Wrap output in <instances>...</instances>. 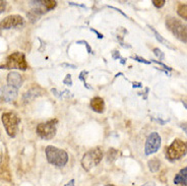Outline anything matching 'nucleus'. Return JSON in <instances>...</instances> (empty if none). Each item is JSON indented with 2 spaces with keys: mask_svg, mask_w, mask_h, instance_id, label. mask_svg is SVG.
Instances as JSON below:
<instances>
[{
  "mask_svg": "<svg viewBox=\"0 0 187 186\" xmlns=\"http://www.w3.org/2000/svg\"><path fill=\"white\" fill-rule=\"evenodd\" d=\"M46 158L50 164H52L56 167H63L66 165L68 161V155L65 150L58 149L56 146L48 145L45 150Z\"/></svg>",
  "mask_w": 187,
  "mask_h": 186,
  "instance_id": "f257e3e1",
  "label": "nucleus"
},
{
  "mask_svg": "<svg viewBox=\"0 0 187 186\" xmlns=\"http://www.w3.org/2000/svg\"><path fill=\"white\" fill-rule=\"evenodd\" d=\"M187 154V143L182 139L176 138L166 149V157L171 162L180 160Z\"/></svg>",
  "mask_w": 187,
  "mask_h": 186,
  "instance_id": "f03ea898",
  "label": "nucleus"
},
{
  "mask_svg": "<svg viewBox=\"0 0 187 186\" xmlns=\"http://www.w3.org/2000/svg\"><path fill=\"white\" fill-rule=\"evenodd\" d=\"M166 26L176 37L179 41L187 43V25L180 19L175 17H168L166 21Z\"/></svg>",
  "mask_w": 187,
  "mask_h": 186,
  "instance_id": "7ed1b4c3",
  "label": "nucleus"
},
{
  "mask_svg": "<svg viewBox=\"0 0 187 186\" xmlns=\"http://www.w3.org/2000/svg\"><path fill=\"white\" fill-rule=\"evenodd\" d=\"M103 159V150L101 148H95L87 152L83 159H81V165L85 171H89L94 167H96Z\"/></svg>",
  "mask_w": 187,
  "mask_h": 186,
  "instance_id": "20e7f679",
  "label": "nucleus"
},
{
  "mask_svg": "<svg viewBox=\"0 0 187 186\" xmlns=\"http://www.w3.org/2000/svg\"><path fill=\"white\" fill-rule=\"evenodd\" d=\"M1 120L5 127L7 134L10 137H15L18 131V125L21 123V119H19L18 116L14 114L13 112H7V113L2 114Z\"/></svg>",
  "mask_w": 187,
  "mask_h": 186,
  "instance_id": "39448f33",
  "label": "nucleus"
},
{
  "mask_svg": "<svg viewBox=\"0 0 187 186\" xmlns=\"http://www.w3.org/2000/svg\"><path fill=\"white\" fill-rule=\"evenodd\" d=\"M28 67L26 57L21 52H14L9 55L7 57L5 64L1 66V68L4 69H21V70H26Z\"/></svg>",
  "mask_w": 187,
  "mask_h": 186,
  "instance_id": "423d86ee",
  "label": "nucleus"
},
{
  "mask_svg": "<svg viewBox=\"0 0 187 186\" xmlns=\"http://www.w3.org/2000/svg\"><path fill=\"white\" fill-rule=\"evenodd\" d=\"M57 120H49L45 123H40L37 126V133L43 139H51L56 134Z\"/></svg>",
  "mask_w": 187,
  "mask_h": 186,
  "instance_id": "0eeeda50",
  "label": "nucleus"
},
{
  "mask_svg": "<svg viewBox=\"0 0 187 186\" xmlns=\"http://www.w3.org/2000/svg\"><path fill=\"white\" fill-rule=\"evenodd\" d=\"M161 146V136L158 132H151L146 138L145 153L146 156L157 153Z\"/></svg>",
  "mask_w": 187,
  "mask_h": 186,
  "instance_id": "6e6552de",
  "label": "nucleus"
},
{
  "mask_svg": "<svg viewBox=\"0 0 187 186\" xmlns=\"http://www.w3.org/2000/svg\"><path fill=\"white\" fill-rule=\"evenodd\" d=\"M23 21H25L23 17L18 14L8 15V17H6L1 22H0V29L8 30L11 28H15V26H22Z\"/></svg>",
  "mask_w": 187,
  "mask_h": 186,
  "instance_id": "1a4fd4ad",
  "label": "nucleus"
},
{
  "mask_svg": "<svg viewBox=\"0 0 187 186\" xmlns=\"http://www.w3.org/2000/svg\"><path fill=\"white\" fill-rule=\"evenodd\" d=\"M18 95V90L10 86H4L0 88V101L2 102H12Z\"/></svg>",
  "mask_w": 187,
  "mask_h": 186,
  "instance_id": "9d476101",
  "label": "nucleus"
},
{
  "mask_svg": "<svg viewBox=\"0 0 187 186\" xmlns=\"http://www.w3.org/2000/svg\"><path fill=\"white\" fill-rule=\"evenodd\" d=\"M22 83H23V79L18 72L12 71L7 75V83H8V86L10 87H13L18 90V88L22 86Z\"/></svg>",
  "mask_w": 187,
  "mask_h": 186,
  "instance_id": "9b49d317",
  "label": "nucleus"
},
{
  "mask_svg": "<svg viewBox=\"0 0 187 186\" xmlns=\"http://www.w3.org/2000/svg\"><path fill=\"white\" fill-rule=\"evenodd\" d=\"M43 90L40 88H33L29 90L28 92H26V94L23 95L22 97V100L25 101V103H29V102H32L34 99H36L37 97L41 96L43 94Z\"/></svg>",
  "mask_w": 187,
  "mask_h": 186,
  "instance_id": "f8f14e48",
  "label": "nucleus"
},
{
  "mask_svg": "<svg viewBox=\"0 0 187 186\" xmlns=\"http://www.w3.org/2000/svg\"><path fill=\"white\" fill-rule=\"evenodd\" d=\"M91 107L92 109L97 113H103L105 110V102L100 97H95L91 100Z\"/></svg>",
  "mask_w": 187,
  "mask_h": 186,
  "instance_id": "ddd939ff",
  "label": "nucleus"
},
{
  "mask_svg": "<svg viewBox=\"0 0 187 186\" xmlns=\"http://www.w3.org/2000/svg\"><path fill=\"white\" fill-rule=\"evenodd\" d=\"M174 184H179L186 186L187 185V167L180 170L176 176L174 178Z\"/></svg>",
  "mask_w": 187,
  "mask_h": 186,
  "instance_id": "4468645a",
  "label": "nucleus"
},
{
  "mask_svg": "<svg viewBox=\"0 0 187 186\" xmlns=\"http://www.w3.org/2000/svg\"><path fill=\"white\" fill-rule=\"evenodd\" d=\"M149 28H150V30L151 31V32H153L154 33V35H155V37H156V39H157V40L160 42V43H161V44H163V45H165L166 46V47H168L169 49H175L174 47H173V46L172 45H171V43H170V42L169 41H167L166 40V39H164L162 36H161V35H160L158 32H157V31H156L154 28H153V26H149Z\"/></svg>",
  "mask_w": 187,
  "mask_h": 186,
  "instance_id": "2eb2a0df",
  "label": "nucleus"
},
{
  "mask_svg": "<svg viewBox=\"0 0 187 186\" xmlns=\"http://www.w3.org/2000/svg\"><path fill=\"white\" fill-rule=\"evenodd\" d=\"M38 4L47 11L55 8L57 2L54 1V0H42V1H38Z\"/></svg>",
  "mask_w": 187,
  "mask_h": 186,
  "instance_id": "dca6fc26",
  "label": "nucleus"
},
{
  "mask_svg": "<svg viewBox=\"0 0 187 186\" xmlns=\"http://www.w3.org/2000/svg\"><path fill=\"white\" fill-rule=\"evenodd\" d=\"M147 165H149L150 171L153 172V173H156V172H158L160 170V165H161V162H160L158 159H153V160L149 161Z\"/></svg>",
  "mask_w": 187,
  "mask_h": 186,
  "instance_id": "f3484780",
  "label": "nucleus"
},
{
  "mask_svg": "<svg viewBox=\"0 0 187 186\" xmlns=\"http://www.w3.org/2000/svg\"><path fill=\"white\" fill-rule=\"evenodd\" d=\"M177 13L180 17L187 21V4H179L177 7Z\"/></svg>",
  "mask_w": 187,
  "mask_h": 186,
  "instance_id": "a211bd4d",
  "label": "nucleus"
},
{
  "mask_svg": "<svg viewBox=\"0 0 187 186\" xmlns=\"http://www.w3.org/2000/svg\"><path fill=\"white\" fill-rule=\"evenodd\" d=\"M118 158V150L115 149H110L107 153V160L108 162H113Z\"/></svg>",
  "mask_w": 187,
  "mask_h": 186,
  "instance_id": "6ab92c4d",
  "label": "nucleus"
},
{
  "mask_svg": "<svg viewBox=\"0 0 187 186\" xmlns=\"http://www.w3.org/2000/svg\"><path fill=\"white\" fill-rule=\"evenodd\" d=\"M153 51H154L155 55L159 58V60H164V58H165V54H164L159 48H155V49L153 50Z\"/></svg>",
  "mask_w": 187,
  "mask_h": 186,
  "instance_id": "aec40b11",
  "label": "nucleus"
},
{
  "mask_svg": "<svg viewBox=\"0 0 187 186\" xmlns=\"http://www.w3.org/2000/svg\"><path fill=\"white\" fill-rule=\"evenodd\" d=\"M151 3L154 4V6H156L157 8H161L166 3V0H153Z\"/></svg>",
  "mask_w": 187,
  "mask_h": 186,
  "instance_id": "412c9836",
  "label": "nucleus"
},
{
  "mask_svg": "<svg viewBox=\"0 0 187 186\" xmlns=\"http://www.w3.org/2000/svg\"><path fill=\"white\" fill-rule=\"evenodd\" d=\"M63 83L66 84V86H72V79H71V75L67 74L65 76V79H63Z\"/></svg>",
  "mask_w": 187,
  "mask_h": 186,
  "instance_id": "4be33fe9",
  "label": "nucleus"
},
{
  "mask_svg": "<svg viewBox=\"0 0 187 186\" xmlns=\"http://www.w3.org/2000/svg\"><path fill=\"white\" fill-rule=\"evenodd\" d=\"M132 58H133L134 60L138 61V62H142V63H145V64H151V61H146V59H143V58L138 57V56H135V57H132Z\"/></svg>",
  "mask_w": 187,
  "mask_h": 186,
  "instance_id": "5701e85b",
  "label": "nucleus"
},
{
  "mask_svg": "<svg viewBox=\"0 0 187 186\" xmlns=\"http://www.w3.org/2000/svg\"><path fill=\"white\" fill-rule=\"evenodd\" d=\"M5 7H6V2L3 1V0H0V14L5 10Z\"/></svg>",
  "mask_w": 187,
  "mask_h": 186,
  "instance_id": "b1692460",
  "label": "nucleus"
},
{
  "mask_svg": "<svg viewBox=\"0 0 187 186\" xmlns=\"http://www.w3.org/2000/svg\"><path fill=\"white\" fill-rule=\"evenodd\" d=\"M80 43H83V44L85 45V47L88 48V52L89 53H92V48L89 47V45L88 44V42H85V41H79V42H77V44H80Z\"/></svg>",
  "mask_w": 187,
  "mask_h": 186,
  "instance_id": "393cba45",
  "label": "nucleus"
},
{
  "mask_svg": "<svg viewBox=\"0 0 187 186\" xmlns=\"http://www.w3.org/2000/svg\"><path fill=\"white\" fill-rule=\"evenodd\" d=\"M3 149L0 148V169H1V165L3 163V160H4V155H3Z\"/></svg>",
  "mask_w": 187,
  "mask_h": 186,
  "instance_id": "a878e982",
  "label": "nucleus"
},
{
  "mask_svg": "<svg viewBox=\"0 0 187 186\" xmlns=\"http://www.w3.org/2000/svg\"><path fill=\"white\" fill-rule=\"evenodd\" d=\"M180 127H181L182 130L184 131V132L186 133V135H187V123H182V124H180Z\"/></svg>",
  "mask_w": 187,
  "mask_h": 186,
  "instance_id": "bb28decb",
  "label": "nucleus"
},
{
  "mask_svg": "<svg viewBox=\"0 0 187 186\" xmlns=\"http://www.w3.org/2000/svg\"><path fill=\"white\" fill-rule=\"evenodd\" d=\"M91 31H92V32H94V33H96L97 35H98V38H99V39H103V35H102V34H100V33H98V32H97V31H96V30H93V29H91Z\"/></svg>",
  "mask_w": 187,
  "mask_h": 186,
  "instance_id": "cd10ccee",
  "label": "nucleus"
},
{
  "mask_svg": "<svg viewBox=\"0 0 187 186\" xmlns=\"http://www.w3.org/2000/svg\"><path fill=\"white\" fill-rule=\"evenodd\" d=\"M113 58H114V59H117V58H120L119 53L117 52V51H114V52H113Z\"/></svg>",
  "mask_w": 187,
  "mask_h": 186,
  "instance_id": "c85d7f7f",
  "label": "nucleus"
},
{
  "mask_svg": "<svg viewBox=\"0 0 187 186\" xmlns=\"http://www.w3.org/2000/svg\"><path fill=\"white\" fill-rule=\"evenodd\" d=\"M62 66H66V67H71V68H76L75 65H72V64H67V63H63Z\"/></svg>",
  "mask_w": 187,
  "mask_h": 186,
  "instance_id": "c756f323",
  "label": "nucleus"
},
{
  "mask_svg": "<svg viewBox=\"0 0 187 186\" xmlns=\"http://www.w3.org/2000/svg\"><path fill=\"white\" fill-rule=\"evenodd\" d=\"M69 3V5H74V6H79V7H84V8H87L84 5H80V4H76V3H74V2H68Z\"/></svg>",
  "mask_w": 187,
  "mask_h": 186,
  "instance_id": "7c9ffc66",
  "label": "nucleus"
},
{
  "mask_svg": "<svg viewBox=\"0 0 187 186\" xmlns=\"http://www.w3.org/2000/svg\"><path fill=\"white\" fill-rule=\"evenodd\" d=\"M64 186H75V185H74V180H73V179H72V180H70V181L68 182V183H67V184H65Z\"/></svg>",
  "mask_w": 187,
  "mask_h": 186,
  "instance_id": "2f4dec72",
  "label": "nucleus"
},
{
  "mask_svg": "<svg viewBox=\"0 0 187 186\" xmlns=\"http://www.w3.org/2000/svg\"><path fill=\"white\" fill-rule=\"evenodd\" d=\"M142 186H156L155 182H146V184H143Z\"/></svg>",
  "mask_w": 187,
  "mask_h": 186,
  "instance_id": "473e14b6",
  "label": "nucleus"
},
{
  "mask_svg": "<svg viewBox=\"0 0 187 186\" xmlns=\"http://www.w3.org/2000/svg\"><path fill=\"white\" fill-rule=\"evenodd\" d=\"M182 104H183V106H184L186 108V110H187V101L186 100H182Z\"/></svg>",
  "mask_w": 187,
  "mask_h": 186,
  "instance_id": "72a5a7b5",
  "label": "nucleus"
},
{
  "mask_svg": "<svg viewBox=\"0 0 187 186\" xmlns=\"http://www.w3.org/2000/svg\"><path fill=\"white\" fill-rule=\"evenodd\" d=\"M109 186H113V185H109Z\"/></svg>",
  "mask_w": 187,
  "mask_h": 186,
  "instance_id": "f704fd0d",
  "label": "nucleus"
}]
</instances>
